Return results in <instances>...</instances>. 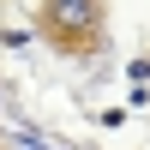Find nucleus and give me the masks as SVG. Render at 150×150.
I'll return each instance as SVG.
<instances>
[{"mask_svg": "<svg viewBox=\"0 0 150 150\" xmlns=\"http://www.w3.org/2000/svg\"><path fill=\"white\" fill-rule=\"evenodd\" d=\"M48 24L60 36H90L96 30V0H48Z\"/></svg>", "mask_w": 150, "mask_h": 150, "instance_id": "nucleus-1", "label": "nucleus"}, {"mask_svg": "<svg viewBox=\"0 0 150 150\" xmlns=\"http://www.w3.org/2000/svg\"><path fill=\"white\" fill-rule=\"evenodd\" d=\"M30 150H42V144H30Z\"/></svg>", "mask_w": 150, "mask_h": 150, "instance_id": "nucleus-2", "label": "nucleus"}]
</instances>
